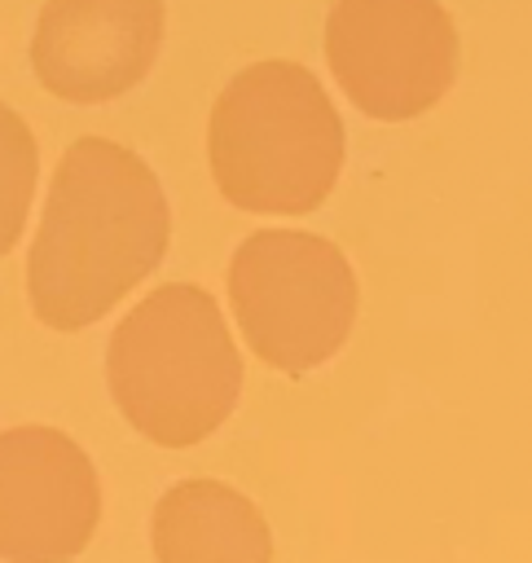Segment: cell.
Instances as JSON below:
<instances>
[{"mask_svg": "<svg viewBox=\"0 0 532 563\" xmlns=\"http://www.w3.org/2000/svg\"><path fill=\"white\" fill-rule=\"evenodd\" d=\"M167 238L171 207L154 167L110 136L70 141L26 255L35 321L62 334L101 321L158 268Z\"/></svg>", "mask_w": 532, "mask_h": 563, "instance_id": "obj_1", "label": "cell"}, {"mask_svg": "<svg viewBox=\"0 0 532 563\" xmlns=\"http://www.w3.org/2000/svg\"><path fill=\"white\" fill-rule=\"evenodd\" d=\"M343 158L339 106L303 62H251L211 101L207 167L237 211L308 216L334 194Z\"/></svg>", "mask_w": 532, "mask_h": 563, "instance_id": "obj_2", "label": "cell"}, {"mask_svg": "<svg viewBox=\"0 0 532 563\" xmlns=\"http://www.w3.org/2000/svg\"><path fill=\"white\" fill-rule=\"evenodd\" d=\"M106 387L123 422L149 444H202L242 396V352L220 303L193 282L154 286L106 343Z\"/></svg>", "mask_w": 532, "mask_h": 563, "instance_id": "obj_3", "label": "cell"}, {"mask_svg": "<svg viewBox=\"0 0 532 563\" xmlns=\"http://www.w3.org/2000/svg\"><path fill=\"white\" fill-rule=\"evenodd\" d=\"M229 312L242 343L281 374L325 365L352 334L361 286L347 255L308 229H255L229 255Z\"/></svg>", "mask_w": 532, "mask_h": 563, "instance_id": "obj_4", "label": "cell"}, {"mask_svg": "<svg viewBox=\"0 0 532 563\" xmlns=\"http://www.w3.org/2000/svg\"><path fill=\"white\" fill-rule=\"evenodd\" d=\"M325 62L361 114L404 123L453 88L462 35L444 0H334L325 13Z\"/></svg>", "mask_w": 532, "mask_h": 563, "instance_id": "obj_5", "label": "cell"}, {"mask_svg": "<svg viewBox=\"0 0 532 563\" xmlns=\"http://www.w3.org/2000/svg\"><path fill=\"white\" fill-rule=\"evenodd\" d=\"M101 523V475L84 444L48 422L0 431V559L70 563Z\"/></svg>", "mask_w": 532, "mask_h": 563, "instance_id": "obj_6", "label": "cell"}, {"mask_svg": "<svg viewBox=\"0 0 532 563\" xmlns=\"http://www.w3.org/2000/svg\"><path fill=\"white\" fill-rule=\"evenodd\" d=\"M163 26V0H44L31 31V70L62 101H114L149 75Z\"/></svg>", "mask_w": 532, "mask_h": 563, "instance_id": "obj_7", "label": "cell"}, {"mask_svg": "<svg viewBox=\"0 0 532 563\" xmlns=\"http://www.w3.org/2000/svg\"><path fill=\"white\" fill-rule=\"evenodd\" d=\"M149 550L158 563H273V528L242 488L202 475L154 501Z\"/></svg>", "mask_w": 532, "mask_h": 563, "instance_id": "obj_8", "label": "cell"}, {"mask_svg": "<svg viewBox=\"0 0 532 563\" xmlns=\"http://www.w3.org/2000/svg\"><path fill=\"white\" fill-rule=\"evenodd\" d=\"M40 180V145L31 123L0 101V255H9L26 229Z\"/></svg>", "mask_w": 532, "mask_h": 563, "instance_id": "obj_9", "label": "cell"}]
</instances>
